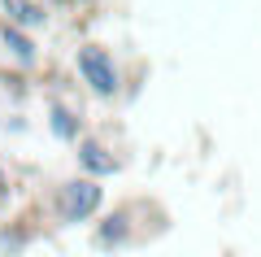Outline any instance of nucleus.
Segmentation results:
<instances>
[{
	"label": "nucleus",
	"mask_w": 261,
	"mask_h": 257,
	"mask_svg": "<svg viewBox=\"0 0 261 257\" xmlns=\"http://www.w3.org/2000/svg\"><path fill=\"white\" fill-rule=\"evenodd\" d=\"M74 144H79V166H83V175L105 179V175H113V170H118V157H113L96 135H79Z\"/></svg>",
	"instance_id": "4"
},
{
	"label": "nucleus",
	"mask_w": 261,
	"mask_h": 257,
	"mask_svg": "<svg viewBox=\"0 0 261 257\" xmlns=\"http://www.w3.org/2000/svg\"><path fill=\"white\" fill-rule=\"evenodd\" d=\"M0 9H5V22H13L22 31H35L48 22V9L39 0H0Z\"/></svg>",
	"instance_id": "5"
},
{
	"label": "nucleus",
	"mask_w": 261,
	"mask_h": 257,
	"mask_svg": "<svg viewBox=\"0 0 261 257\" xmlns=\"http://www.w3.org/2000/svg\"><path fill=\"white\" fill-rule=\"evenodd\" d=\"M74 70H79V79H83V87L92 96H100V101H113V96L122 92V70H118V61H113V53L109 48H100V44H83L74 53Z\"/></svg>",
	"instance_id": "1"
},
{
	"label": "nucleus",
	"mask_w": 261,
	"mask_h": 257,
	"mask_svg": "<svg viewBox=\"0 0 261 257\" xmlns=\"http://www.w3.org/2000/svg\"><path fill=\"white\" fill-rule=\"evenodd\" d=\"M105 205V188L96 183L92 175H79V179H65L61 188L53 192V209L65 227H74V222H87L96 218V209Z\"/></svg>",
	"instance_id": "2"
},
{
	"label": "nucleus",
	"mask_w": 261,
	"mask_h": 257,
	"mask_svg": "<svg viewBox=\"0 0 261 257\" xmlns=\"http://www.w3.org/2000/svg\"><path fill=\"white\" fill-rule=\"evenodd\" d=\"M79 5H96V0H79Z\"/></svg>",
	"instance_id": "9"
},
{
	"label": "nucleus",
	"mask_w": 261,
	"mask_h": 257,
	"mask_svg": "<svg viewBox=\"0 0 261 257\" xmlns=\"http://www.w3.org/2000/svg\"><path fill=\"white\" fill-rule=\"evenodd\" d=\"M126 209H118V214H109V218L100 222V231H96V244L100 248H122L130 240V227H126Z\"/></svg>",
	"instance_id": "7"
},
{
	"label": "nucleus",
	"mask_w": 261,
	"mask_h": 257,
	"mask_svg": "<svg viewBox=\"0 0 261 257\" xmlns=\"http://www.w3.org/2000/svg\"><path fill=\"white\" fill-rule=\"evenodd\" d=\"M0 61L9 65V70H35L39 48L31 39V31L13 27V22H0Z\"/></svg>",
	"instance_id": "3"
},
{
	"label": "nucleus",
	"mask_w": 261,
	"mask_h": 257,
	"mask_svg": "<svg viewBox=\"0 0 261 257\" xmlns=\"http://www.w3.org/2000/svg\"><path fill=\"white\" fill-rule=\"evenodd\" d=\"M9 196V179H5V166H0V201Z\"/></svg>",
	"instance_id": "8"
},
{
	"label": "nucleus",
	"mask_w": 261,
	"mask_h": 257,
	"mask_svg": "<svg viewBox=\"0 0 261 257\" xmlns=\"http://www.w3.org/2000/svg\"><path fill=\"white\" fill-rule=\"evenodd\" d=\"M48 131H53L61 144H74L79 135H83V118H79L70 105H61V101H53L48 105Z\"/></svg>",
	"instance_id": "6"
}]
</instances>
